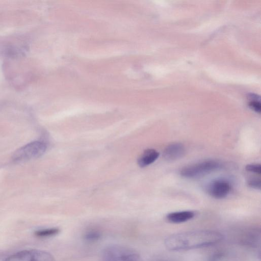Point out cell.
<instances>
[{
  "mask_svg": "<svg viewBox=\"0 0 261 261\" xmlns=\"http://www.w3.org/2000/svg\"><path fill=\"white\" fill-rule=\"evenodd\" d=\"M223 239V236L218 231L196 230L173 234L166 239L165 244L171 251L186 250L214 245Z\"/></svg>",
  "mask_w": 261,
  "mask_h": 261,
  "instance_id": "obj_1",
  "label": "cell"
},
{
  "mask_svg": "<svg viewBox=\"0 0 261 261\" xmlns=\"http://www.w3.org/2000/svg\"><path fill=\"white\" fill-rule=\"evenodd\" d=\"M101 261H141L134 249L121 245H111L102 251Z\"/></svg>",
  "mask_w": 261,
  "mask_h": 261,
  "instance_id": "obj_2",
  "label": "cell"
},
{
  "mask_svg": "<svg viewBox=\"0 0 261 261\" xmlns=\"http://www.w3.org/2000/svg\"><path fill=\"white\" fill-rule=\"evenodd\" d=\"M222 167L221 164L214 160H206L183 167L180 174L188 178H197L207 175Z\"/></svg>",
  "mask_w": 261,
  "mask_h": 261,
  "instance_id": "obj_3",
  "label": "cell"
},
{
  "mask_svg": "<svg viewBox=\"0 0 261 261\" xmlns=\"http://www.w3.org/2000/svg\"><path fill=\"white\" fill-rule=\"evenodd\" d=\"M47 147L45 143L35 141L18 149L12 156V160L16 163H21L37 159L45 152Z\"/></svg>",
  "mask_w": 261,
  "mask_h": 261,
  "instance_id": "obj_4",
  "label": "cell"
},
{
  "mask_svg": "<svg viewBox=\"0 0 261 261\" xmlns=\"http://www.w3.org/2000/svg\"><path fill=\"white\" fill-rule=\"evenodd\" d=\"M231 190V186L227 180L218 179L214 180L206 187L207 193L216 199H223L228 196Z\"/></svg>",
  "mask_w": 261,
  "mask_h": 261,
  "instance_id": "obj_5",
  "label": "cell"
},
{
  "mask_svg": "<svg viewBox=\"0 0 261 261\" xmlns=\"http://www.w3.org/2000/svg\"><path fill=\"white\" fill-rule=\"evenodd\" d=\"M186 148L181 143L174 142L167 145L163 151V157L167 161H174L182 158Z\"/></svg>",
  "mask_w": 261,
  "mask_h": 261,
  "instance_id": "obj_6",
  "label": "cell"
},
{
  "mask_svg": "<svg viewBox=\"0 0 261 261\" xmlns=\"http://www.w3.org/2000/svg\"><path fill=\"white\" fill-rule=\"evenodd\" d=\"M159 155V152L156 150L152 148L147 149L138 158V164L140 167H146L154 162Z\"/></svg>",
  "mask_w": 261,
  "mask_h": 261,
  "instance_id": "obj_7",
  "label": "cell"
},
{
  "mask_svg": "<svg viewBox=\"0 0 261 261\" xmlns=\"http://www.w3.org/2000/svg\"><path fill=\"white\" fill-rule=\"evenodd\" d=\"M195 213L191 211H183L169 213L166 218L168 221L173 223H180L192 219Z\"/></svg>",
  "mask_w": 261,
  "mask_h": 261,
  "instance_id": "obj_8",
  "label": "cell"
},
{
  "mask_svg": "<svg viewBox=\"0 0 261 261\" xmlns=\"http://www.w3.org/2000/svg\"><path fill=\"white\" fill-rule=\"evenodd\" d=\"M4 261H34L32 249L17 252L7 257Z\"/></svg>",
  "mask_w": 261,
  "mask_h": 261,
  "instance_id": "obj_9",
  "label": "cell"
},
{
  "mask_svg": "<svg viewBox=\"0 0 261 261\" xmlns=\"http://www.w3.org/2000/svg\"><path fill=\"white\" fill-rule=\"evenodd\" d=\"M34 261H55L50 253L40 249H32Z\"/></svg>",
  "mask_w": 261,
  "mask_h": 261,
  "instance_id": "obj_10",
  "label": "cell"
},
{
  "mask_svg": "<svg viewBox=\"0 0 261 261\" xmlns=\"http://www.w3.org/2000/svg\"><path fill=\"white\" fill-rule=\"evenodd\" d=\"M60 231V229L57 227L43 228L36 230L34 234L37 237L45 238L56 236Z\"/></svg>",
  "mask_w": 261,
  "mask_h": 261,
  "instance_id": "obj_11",
  "label": "cell"
},
{
  "mask_svg": "<svg viewBox=\"0 0 261 261\" xmlns=\"http://www.w3.org/2000/svg\"><path fill=\"white\" fill-rule=\"evenodd\" d=\"M102 236L101 232L96 229L88 230L85 233L83 236L84 240L88 242H95L100 239Z\"/></svg>",
  "mask_w": 261,
  "mask_h": 261,
  "instance_id": "obj_12",
  "label": "cell"
},
{
  "mask_svg": "<svg viewBox=\"0 0 261 261\" xmlns=\"http://www.w3.org/2000/svg\"><path fill=\"white\" fill-rule=\"evenodd\" d=\"M249 97L251 98L249 103L250 108L255 112L260 113L261 109L259 97H257V95L252 94Z\"/></svg>",
  "mask_w": 261,
  "mask_h": 261,
  "instance_id": "obj_13",
  "label": "cell"
},
{
  "mask_svg": "<svg viewBox=\"0 0 261 261\" xmlns=\"http://www.w3.org/2000/svg\"><path fill=\"white\" fill-rule=\"evenodd\" d=\"M247 185L251 188L260 190L261 188V180L260 178L252 177L247 181Z\"/></svg>",
  "mask_w": 261,
  "mask_h": 261,
  "instance_id": "obj_14",
  "label": "cell"
},
{
  "mask_svg": "<svg viewBox=\"0 0 261 261\" xmlns=\"http://www.w3.org/2000/svg\"><path fill=\"white\" fill-rule=\"evenodd\" d=\"M245 170L249 172L260 174L261 165L259 164H249L246 166Z\"/></svg>",
  "mask_w": 261,
  "mask_h": 261,
  "instance_id": "obj_15",
  "label": "cell"
}]
</instances>
